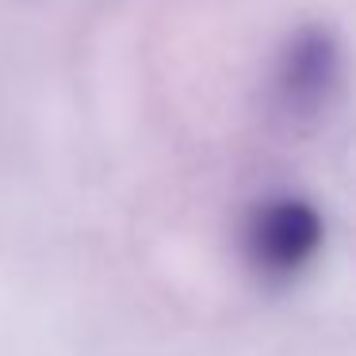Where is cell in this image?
Here are the masks:
<instances>
[{"label": "cell", "mask_w": 356, "mask_h": 356, "mask_svg": "<svg viewBox=\"0 0 356 356\" xmlns=\"http://www.w3.org/2000/svg\"><path fill=\"white\" fill-rule=\"evenodd\" d=\"M345 47L325 24H302L276 50L268 73V108L280 127L310 131L345 96Z\"/></svg>", "instance_id": "6da1fadb"}, {"label": "cell", "mask_w": 356, "mask_h": 356, "mask_svg": "<svg viewBox=\"0 0 356 356\" xmlns=\"http://www.w3.org/2000/svg\"><path fill=\"white\" fill-rule=\"evenodd\" d=\"M325 241L322 211L302 195H268L245 218V261L268 284H287L314 264Z\"/></svg>", "instance_id": "7a4b0ae2"}]
</instances>
